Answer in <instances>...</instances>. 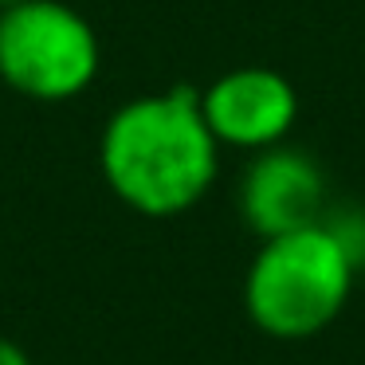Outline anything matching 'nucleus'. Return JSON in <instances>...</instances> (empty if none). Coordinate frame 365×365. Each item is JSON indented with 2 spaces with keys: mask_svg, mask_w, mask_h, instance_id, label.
<instances>
[{
  "mask_svg": "<svg viewBox=\"0 0 365 365\" xmlns=\"http://www.w3.org/2000/svg\"><path fill=\"white\" fill-rule=\"evenodd\" d=\"M103 71V43L67 0H20L0 12V79L32 103H71Z\"/></svg>",
  "mask_w": 365,
  "mask_h": 365,
  "instance_id": "3",
  "label": "nucleus"
},
{
  "mask_svg": "<svg viewBox=\"0 0 365 365\" xmlns=\"http://www.w3.org/2000/svg\"><path fill=\"white\" fill-rule=\"evenodd\" d=\"M200 110L220 145L267 150L291 134L299 95L271 67H236L200 91Z\"/></svg>",
  "mask_w": 365,
  "mask_h": 365,
  "instance_id": "4",
  "label": "nucleus"
},
{
  "mask_svg": "<svg viewBox=\"0 0 365 365\" xmlns=\"http://www.w3.org/2000/svg\"><path fill=\"white\" fill-rule=\"evenodd\" d=\"M220 142L197 87H169L122 103L98 138V169L110 192L142 216H177L216 181Z\"/></svg>",
  "mask_w": 365,
  "mask_h": 365,
  "instance_id": "1",
  "label": "nucleus"
},
{
  "mask_svg": "<svg viewBox=\"0 0 365 365\" xmlns=\"http://www.w3.org/2000/svg\"><path fill=\"white\" fill-rule=\"evenodd\" d=\"M354 275V263L318 220L263 240L244 279V307L271 338H310L341 314Z\"/></svg>",
  "mask_w": 365,
  "mask_h": 365,
  "instance_id": "2",
  "label": "nucleus"
},
{
  "mask_svg": "<svg viewBox=\"0 0 365 365\" xmlns=\"http://www.w3.org/2000/svg\"><path fill=\"white\" fill-rule=\"evenodd\" d=\"M322 228L338 240V247L346 252V259L354 263V271H361L365 267V208H357V205L326 208Z\"/></svg>",
  "mask_w": 365,
  "mask_h": 365,
  "instance_id": "6",
  "label": "nucleus"
},
{
  "mask_svg": "<svg viewBox=\"0 0 365 365\" xmlns=\"http://www.w3.org/2000/svg\"><path fill=\"white\" fill-rule=\"evenodd\" d=\"M0 365H32V357H28V349L16 338H4L0 334Z\"/></svg>",
  "mask_w": 365,
  "mask_h": 365,
  "instance_id": "7",
  "label": "nucleus"
},
{
  "mask_svg": "<svg viewBox=\"0 0 365 365\" xmlns=\"http://www.w3.org/2000/svg\"><path fill=\"white\" fill-rule=\"evenodd\" d=\"M326 177L318 161L302 150L267 145L255 150L240 181V212L252 224V232L283 236L294 228H310L326 212Z\"/></svg>",
  "mask_w": 365,
  "mask_h": 365,
  "instance_id": "5",
  "label": "nucleus"
},
{
  "mask_svg": "<svg viewBox=\"0 0 365 365\" xmlns=\"http://www.w3.org/2000/svg\"><path fill=\"white\" fill-rule=\"evenodd\" d=\"M12 4H20V0H0V12H4V9H12Z\"/></svg>",
  "mask_w": 365,
  "mask_h": 365,
  "instance_id": "8",
  "label": "nucleus"
}]
</instances>
